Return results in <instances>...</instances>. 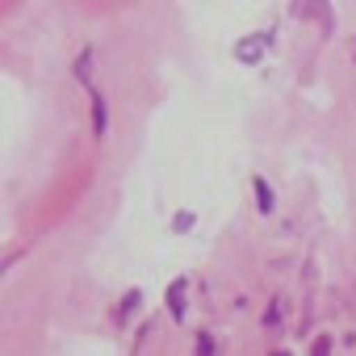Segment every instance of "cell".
<instances>
[{
	"label": "cell",
	"instance_id": "obj_5",
	"mask_svg": "<svg viewBox=\"0 0 356 356\" xmlns=\"http://www.w3.org/2000/svg\"><path fill=\"white\" fill-rule=\"evenodd\" d=\"M88 63H92V55H88V51H84V55H80V59H76V76H80V80H88Z\"/></svg>",
	"mask_w": 356,
	"mask_h": 356
},
{
	"label": "cell",
	"instance_id": "obj_8",
	"mask_svg": "<svg viewBox=\"0 0 356 356\" xmlns=\"http://www.w3.org/2000/svg\"><path fill=\"white\" fill-rule=\"evenodd\" d=\"M273 356H289V352H273Z\"/></svg>",
	"mask_w": 356,
	"mask_h": 356
},
{
	"label": "cell",
	"instance_id": "obj_1",
	"mask_svg": "<svg viewBox=\"0 0 356 356\" xmlns=\"http://www.w3.org/2000/svg\"><path fill=\"white\" fill-rule=\"evenodd\" d=\"M168 310H172V318H185V281L168 285Z\"/></svg>",
	"mask_w": 356,
	"mask_h": 356
},
{
	"label": "cell",
	"instance_id": "obj_6",
	"mask_svg": "<svg viewBox=\"0 0 356 356\" xmlns=\"http://www.w3.org/2000/svg\"><path fill=\"white\" fill-rule=\"evenodd\" d=\"M134 306H138V293H126V302H122V318H126V314H130Z\"/></svg>",
	"mask_w": 356,
	"mask_h": 356
},
{
	"label": "cell",
	"instance_id": "obj_4",
	"mask_svg": "<svg viewBox=\"0 0 356 356\" xmlns=\"http://www.w3.org/2000/svg\"><path fill=\"white\" fill-rule=\"evenodd\" d=\"M260 55V42H239V59H256Z\"/></svg>",
	"mask_w": 356,
	"mask_h": 356
},
{
	"label": "cell",
	"instance_id": "obj_2",
	"mask_svg": "<svg viewBox=\"0 0 356 356\" xmlns=\"http://www.w3.org/2000/svg\"><path fill=\"white\" fill-rule=\"evenodd\" d=\"M92 134H105V97H92Z\"/></svg>",
	"mask_w": 356,
	"mask_h": 356
},
{
	"label": "cell",
	"instance_id": "obj_3",
	"mask_svg": "<svg viewBox=\"0 0 356 356\" xmlns=\"http://www.w3.org/2000/svg\"><path fill=\"white\" fill-rule=\"evenodd\" d=\"M256 197H260V210L268 214V210H273V189H268V185L260 181V176H256Z\"/></svg>",
	"mask_w": 356,
	"mask_h": 356
},
{
	"label": "cell",
	"instance_id": "obj_7",
	"mask_svg": "<svg viewBox=\"0 0 356 356\" xmlns=\"http://www.w3.org/2000/svg\"><path fill=\"white\" fill-rule=\"evenodd\" d=\"M310 352H314V356H327V352H331V343H327V339H318V343H314Z\"/></svg>",
	"mask_w": 356,
	"mask_h": 356
}]
</instances>
